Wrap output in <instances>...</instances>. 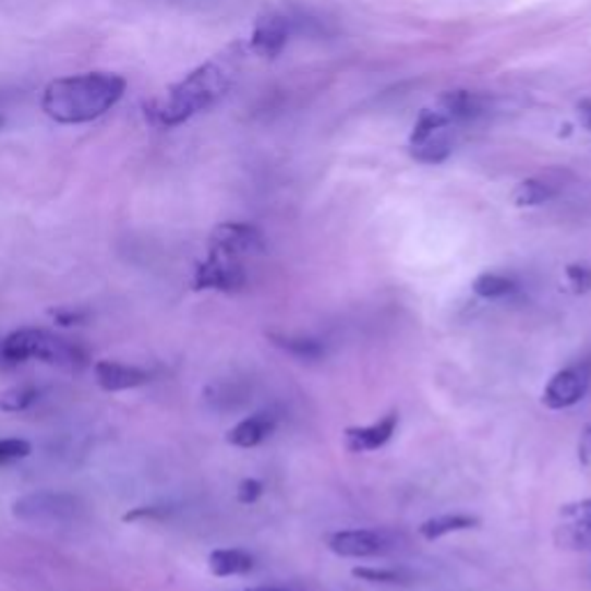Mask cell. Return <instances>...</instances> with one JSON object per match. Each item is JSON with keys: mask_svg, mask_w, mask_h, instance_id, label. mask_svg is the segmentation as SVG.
I'll use <instances>...</instances> for the list:
<instances>
[{"mask_svg": "<svg viewBox=\"0 0 591 591\" xmlns=\"http://www.w3.org/2000/svg\"><path fill=\"white\" fill-rule=\"evenodd\" d=\"M125 88V79L113 72L63 76L45 88L43 111L63 125L91 123L121 102Z\"/></svg>", "mask_w": 591, "mask_h": 591, "instance_id": "1", "label": "cell"}, {"mask_svg": "<svg viewBox=\"0 0 591 591\" xmlns=\"http://www.w3.org/2000/svg\"><path fill=\"white\" fill-rule=\"evenodd\" d=\"M227 74L220 65L206 63L169 88L160 100L146 105V118L155 128H176L208 109L227 91Z\"/></svg>", "mask_w": 591, "mask_h": 591, "instance_id": "2", "label": "cell"}, {"mask_svg": "<svg viewBox=\"0 0 591 591\" xmlns=\"http://www.w3.org/2000/svg\"><path fill=\"white\" fill-rule=\"evenodd\" d=\"M12 514L28 524H63L76 518L79 499L68 495V492L37 490L19 497L12 504Z\"/></svg>", "mask_w": 591, "mask_h": 591, "instance_id": "3", "label": "cell"}, {"mask_svg": "<svg viewBox=\"0 0 591 591\" xmlns=\"http://www.w3.org/2000/svg\"><path fill=\"white\" fill-rule=\"evenodd\" d=\"M591 386V367L587 363L559 370L543 390V405L553 411L576 407Z\"/></svg>", "mask_w": 591, "mask_h": 591, "instance_id": "4", "label": "cell"}, {"mask_svg": "<svg viewBox=\"0 0 591 591\" xmlns=\"http://www.w3.org/2000/svg\"><path fill=\"white\" fill-rule=\"evenodd\" d=\"M326 547L342 559H370L388 553L390 541L384 531L374 529H345L333 531L326 539Z\"/></svg>", "mask_w": 591, "mask_h": 591, "instance_id": "5", "label": "cell"}, {"mask_svg": "<svg viewBox=\"0 0 591 591\" xmlns=\"http://www.w3.org/2000/svg\"><path fill=\"white\" fill-rule=\"evenodd\" d=\"M245 285V270L239 257L227 252L213 250L208 260L200 264L194 273V289H215V291H239Z\"/></svg>", "mask_w": 591, "mask_h": 591, "instance_id": "6", "label": "cell"}, {"mask_svg": "<svg viewBox=\"0 0 591 591\" xmlns=\"http://www.w3.org/2000/svg\"><path fill=\"white\" fill-rule=\"evenodd\" d=\"M555 539L559 547L582 550L591 545V499L562 506Z\"/></svg>", "mask_w": 591, "mask_h": 591, "instance_id": "7", "label": "cell"}, {"mask_svg": "<svg viewBox=\"0 0 591 591\" xmlns=\"http://www.w3.org/2000/svg\"><path fill=\"white\" fill-rule=\"evenodd\" d=\"M210 248L241 257V254H254L264 250V236L257 227L243 222H225L215 227L210 233Z\"/></svg>", "mask_w": 591, "mask_h": 591, "instance_id": "8", "label": "cell"}, {"mask_svg": "<svg viewBox=\"0 0 591 591\" xmlns=\"http://www.w3.org/2000/svg\"><path fill=\"white\" fill-rule=\"evenodd\" d=\"M400 423V413L398 411H388L386 417L379 421H374L370 425H357V427H347L345 430V448L349 453H372L384 448L393 435H396Z\"/></svg>", "mask_w": 591, "mask_h": 591, "instance_id": "9", "label": "cell"}, {"mask_svg": "<svg viewBox=\"0 0 591 591\" xmlns=\"http://www.w3.org/2000/svg\"><path fill=\"white\" fill-rule=\"evenodd\" d=\"M93 372H95V382L109 393L144 386L150 379V374L146 370L125 365V363H116V361H97Z\"/></svg>", "mask_w": 591, "mask_h": 591, "instance_id": "10", "label": "cell"}, {"mask_svg": "<svg viewBox=\"0 0 591 591\" xmlns=\"http://www.w3.org/2000/svg\"><path fill=\"white\" fill-rule=\"evenodd\" d=\"M275 427H278V419H275L270 411L252 413V417L227 432V442L236 448H254L264 444L273 435Z\"/></svg>", "mask_w": 591, "mask_h": 591, "instance_id": "11", "label": "cell"}, {"mask_svg": "<svg viewBox=\"0 0 591 591\" xmlns=\"http://www.w3.org/2000/svg\"><path fill=\"white\" fill-rule=\"evenodd\" d=\"M47 330L39 328H22L10 333L5 340H0V361L16 365L37 359L39 347H43Z\"/></svg>", "mask_w": 591, "mask_h": 591, "instance_id": "12", "label": "cell"}, {"mask_svg": "<svg viewBox=\"0 0 591 591\" xmlns=\"http://www.w3.org/2000/svg\"><path fill=\"white\" fill-rule=\"evenodd\" d=\"M289 39V22L282 16H264L252 33V51L264 58L278 56Z\"/></svg>", "mask_w": 591, "mask_h": 591, "instance_id": "13", "label": "cell"}, {"mask_svg": "<svg viewBox=\"0 0 591 591\" xmlns=\"http://www.w3.org/2000/svg\"><path fill=\"white\" fill-rule=\"evenodd\" d=\"M208 568H210V574L218 578L245 576L254 568V557L245 553V550H236V547L213 550L208 557Z\"/></svg>", "mask_w": 591, "mask_h": 591, "instance_id": "14", "label": "cell"}, {"mask_svg": "<svg viewBox=\"0 0 591 591\" xmlns=\"http://www.w3.org/2000/svg\"><path fill=\"white\" fill-rule=\"evenodd\" d=\"M479 527V518L465 516V514H448V516H435L425 520L419 527V536L423 541H439L448 534H458V531H467Z\"/></svg>", "mask_w": 591, "mask_h": 591, "instance_id": "15", "label": "cell"}, {"mask_svg": "<svg viewBox=\"0 0 591 591\" xmlns=\"http://www.w3.org/2000/svg\"><path fill=\"white\" fill-rule=\"evenodd\" d=\"M442 107L446 113H450L453 118H477L485 111V97L469 93V91H448L442 95Z\"/></svg>", "mask_w": 591, "mask_h": 591, "instance_id": "16", "label": "cell"}, {"mask_svg": "<svg viewBox=\"0 0 591 591\" xmlns=\"http://www.w3.org/2000/svg\"><path fill=\"white\" fill-rule=\"evenodd\" d=\"M270 340L275 347H280L282 351H287L289 357L299 359V361H319L326 349L322 342L310 340V338H289V335H270Z\"/></svg>", "mask_w": 591, "mask_h": 591, "instance_id": "17", "label": "cell"}, {"mask_svg": "<svg viewBox=\"0 0 591 591\" xmlns=\"http://www.w3.org/2000/svg\"><path fill=\"white\" fill-rule=\"evenodd\" d=\"M471 289H474V293L481 296V299L497 301V299H506V296H510V293H516L518 285H516V280L506 278V275L483 273L474 280V285H471Z\"/></svg>", "mask_w": 591, "mask_h": 591, "instance_id": "18", "label": "cell"}, {"mask_svg": "<svg viewBox=\"0 0 591 591\" xmlns=\"http://www.w3.org/2000/svg\"><path fill=\"white\" fill-rule=\"evenodd\" d=\"M553 196H555L553 185H547L545 181H539V179H529V181H522L514 190V204L520 208L541 206V204L553 200Z\"/></svg>", "mask_w": 591, "mask_h": 591, "instance_id": "19", "label": "cell"}, {"mask_svg": "<svg viewBox=\"0 0 591 591\" xmlns=\"http://www.w3.org/2000/svg\"><path fill=\"white\" fill-rule=\"evenodd\" d=\"M450 155V144L442 136H427V140L411 144V157L425 165H439Z\"/></svg>", "mask_w": 591, "mask_h": 591, "instance_id": "20", "label": "cell"}, {"mask_svg": "<svg viewBox=\"0 0 591 591\" xmlns=\"http://www.w3.org/2000/svg\"><path fill=\"white\" fill-rule=\"evenodd\" d=\"M351 576L365 582H374V584H407L409 582V576L405 574V570H396V568L357 566L351 570Z\"/></svg>", "mask_w": 591, "mask_h": 591, "instance_id": "21", "label": "cell"}, {"mask_svg": "<svg viewBox=\"0 0 591 591\" xmlns=\"http://www.w3.org/2000/svg\"><path fill=\"white\" fill-rule=\"evenodd\" d=\"M37 398V390L33 386H14L0 393V411H24Z\"/></svg>", "mask_w": 591, "mask_h": 591, "instance_id": "22", "label": "cell"}, {"mask_svg": "<svg viewBox=\"0 0 591 591\" xmlns=\"http://www.w3.org/2000/svg\"><path fill=\"white\" fill-rule=\"evenodd\" d=\"M566 285L570 293H576V296L591 291V268L584 264L566 266Z\"/></svg>", "mask_w": 591, "mask_h": 591, "instance_id": "23", "label": "cell"}, {"mask_svg": "<svg viewBox=\"0 0 591 591\" xmlns=\"http://www.w3.org/2000/svg\"><path fill=\"white\" fill-rule=\"evenodd\" d=\"M446 121L435 113V111H423L421 118L417 121V125H413V132H411V144H419L423 140H427V136L435 134V130H439Z\"/></svg>", "mask_w": 591, "mask_h": 591, "instance_id": "24", "label": "cell"}, {"mask_svg": "<svg viewBox=\"0 0 591 591\" xmlns=\"http://www.w3.org/2000/svg\"><path fill=\"white\" fill-rule=\"evenodd\" d=\"M28 456L31 444L26 439H0V465H8Z\"/></svg>", "mask_w": 591, "mask_h": 591, "instance_id": "25", "label": "cell"}, {"mask_svg": "<svg viewBox=\"0 0 591 591\" xmlns=\"http://www.w3.org/2000/svg\"><path fill=\"white\" fill-rule=\"evenodd\" d=\"M264 495V483L257 479H245L239 485V502L241 504H254Z\"/></svg>", "mask_w": 591, "mask_h": 591, "instance_id": "26", "label": "cell"}, {"mask_svg": "<svg viewBox=\"0 0 591 591\" xmlns=\"http://www.w3.org/2000/svg\"><path fill=\"white\" fill-rule=\"evenodd\" d=\"M578 458L582 465H591V423L582 430L578 442Z\"/></svg>", "mask_w": 591, "mask_h": 591, "instance_id": "27", "label": "cell"}, {"mask_svg": "<svg viewBox=\"0 0 591 591\" xmlns=\"http://www.w3.org/2000/svg\"><path fill=\"white\" fill-rule=\"evenodd\" d=\"M86 317V314H82V312H56V319L58 322H61L63 326H72V324H76V322H82Z\"/></svg>", "mask_w": 591, "mask_h": 591, "instance_id": "28", "label": "cell"}, {"mask_svg": "<svg viewBox=\"0 0 591 591\" xmlns=\"http://www.w3.org/2000/svg\"><path fill=\"white\" fill-rule=\"evenodd\" d=\"M580 121H582V125H584L587 130H591V100L580 105Z\"/></svg>", "mask_w": 591, "mask_h": 591, "instance_id": "29", "label": "cell"}, {"mask_svg": "<svg viewBox=\"0 0 591 591\" xmlns=\"http://www.w3.org/2000/svg\"><path fill=\"white\" fill-rule=\"evenodd\" d=\"M250 591H289V589H278V587H257V589H250Z\"/></svg>", "mask_w": 591, "mask_h": 591, "instance_id": "30", "label": "cell"}]
</instances>
